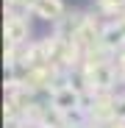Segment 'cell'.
I'll return each instance as SVG.
<instances>
[{"mask_svg":"<svg viewBox=\"0 0 125 128\" xmlns=\"http://www.w3.org/2000/svg\"><path fill=\"white\" fill-rule=\"evenodd\" d=\"M47 103H50V109H56V112H61V114L67 117V114L83 109V92H78V89L70 86V84H64V86H56L50 92Z\"/></svg>","mask_w":125,"mask_h":128,"instance_id":"7a4b0ae2","label":"cell"},{"mask_svg":"<svg viewBox=\"0 0 125 128\" xmlns=\"http://www.w3.org/2000/svg\"><path fill=\"white\" fill-rule=\"evenodd\" d=\"M3 36H6V45L28 48L31 42H33L31 39V20H28V14H6Z\"/></svg>","mask_w":125,"mask_h":128,"instance_id":"6da1fadb","label":"cell"},{"mask_svg":"<svg viewBox=\"0 0 125 128\" xmlns=\"http://www.w3.org/2000/svg\"><path fill=\"white\" fill-rule=\"evenodd\" d=\"M114 117H117L120 122H125V92H120V95H117V103H114Z\"/></svg>","mask_w":125,"mask_h":128,"instance_id":"8992f818","label":"cell"},{"mask_svg":"<svg viewBox=\"0 0 125 128\" xmlns=\"http://www.w3.org/2000/svg\"><path fill=\"white\" fill-rule=\"evenodd\" d=\"M31 17L42 20V22L58 25L61 20L67 17V6H64V0H36L33 8H31Z\"/></svg>","mask_w":125,"mask_h":128,"instance_id":"3957f363","label":"cell"},{"mask_svg":"<svg viewBox=\"0 0 125 128\" xmlns=\"http://www.w3.org/2000/svg\"><path fill=\"white\" fill-rule=\"evenodd\" d=\"M6 128H31V125H25V122H17V125H6Z\"/></svg>","mask_w":125,"mask_h":128,"instance_id":"ba28073f","label":"cell"},{"mask_svg":"<svg viewBox=\"0 0 125 128\" xmlns=\"http://www.w3.org/2000/svg\"><path fill=\"white\" fill-rule=\"evenodd\" d=\"M106 128H125V122H120V120H114V122H109Z\"/></svg>","mask_w":125,"mask_h":128,"instance_id":"52a82bcc","label":"cell"},{"mask_svg":"<svg viewBox=\"0 0 125 128\" xmlns=\"http://www.w3.org/2000/svg\"><path fill=\"white\" fill-rule=\"evenodd\" d=\"M100 48L106 53H111V56H117L125 48V31H122V25L117 22V20H109V22L103 25V31H100Z\"/></svg>","mask_w":125,"mask_h":128,"instance_id":"277c9868","label":"cell"},{"mask_svg":"<svg viewBox=\"0 0 125 128\" xmlns=\"http://www.w3.org/2000/svg\"><path fill=\"white\" fill-rule=\"evenodd\" d=\"M95 6H97V11L103 17H114L117 20L125 11V0H95Z\"/></svg>","mask_w":125,"mask_h":128,"instance_id":"5b68a950","label":"cell"},{"mask_svg":"<svg viewBox=\"0 0 125 128\" xmlns=\"http://www.w3.org/2000/svg\"><path fill=\"white\" fill-rule=\"evenodd\" d=\"M64 128H75V125H64Z\"/></svg>","mask_w":125,"mask_h":128,"instance_id":"9c48e42d","label":"cell"}]
</instances>
